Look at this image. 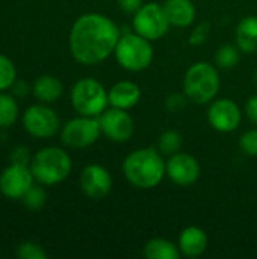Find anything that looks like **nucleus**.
I'll return each instance as SVG.
<instances>
[{
	"label": "nucleus",
	"mask_w": 257,
	"mask_h": 259,
	"mask_svg": "<svg viewBox=\"0 0 257 259\" xmlns=\"http://www.w3.org/2000/svg\"><path fill=\"white\" fill-rule=\"evenodd\" d=\"M142 255L147 259H179L182 256L179 246L165 238H151L144 244Z\"/></svg>",
	"instance_id": "aec40b11"
},
{
	"label": "nucleus",
	"mask_w": 257,
	"mask_h": 259,
	"mask_svg": "<svg viewBox=\"0 0 257 259\" xmlns=\"http://www.w3.org/2000/svg\"><path fill=\"white\" fill-rule=\"evenodd\" d=\"M29 167L36 182L45 187H52L64 182L70 176L73 162L64 149L44 147L32 156Z\"/></svg>",
	"instance_id": "20e7f679"
},
{
	"label": "nucleus",
	"mask_w": 257,
	"mask_h": 259,
	"mask_svg": "<svg viewBox=\"0 0 257 259\" xmlns=\"http://www.w3.org/2000/svg\"><path fill=\"white\" fill-rule=\"evenodd\" d=\"M101 134L98 117L79 115L62 126L61 141L70 149H85L92 146Z\"/></svg>",
	"instance_id": "6e6552de"
},
{
	"label": "nucleus",
	"mask_w": 257,
	"mask_h": 259,
	"mask_svg": "<svg viewBox=\"0 0 257 259\" xmlns=\"http://www.w3.org/2000/svg\"><path fill=\"white\" fill-rule=\"evenodd\" d=\"M114 56L121 68L132 73H139L151 65L155 50L151 41L141 36L139 33L121 32V36L114 50Z\"/></svg>",
	"instance_id": "39448f33"
},
{
	"label": "nucleus",
	"mask_w": 257,
	"mask_h": 259,
	"mask_svg": "<svg viewBox=\"0 0 257 259\" xmlns=\"http://www.w3.org/2000/svg\"><path fill=\"white\" fill-rule=\"evenodd\" d=\"M236 46L242 53L251 55L257 52V17L247 15L236 26Z\"/></svg>",
	"instance_id": "a211bd4d"
},
{
	"label": "nucleus",
	"mask_w": 257,
	"mask_h": 259,
	"mask_svg": "<svg viewBox=\"0 0 257 259\" xmlns=\"http://www.w3.org/2000/svg\"><path fill=\"white\" fill-rule=\"evenodd\" d=\"M18 118V103L5 91H0V127L12 126Z\"/></svg>",
	"instance_id": "4be33fe9"
},
{
	"label": "nucleus",
	"mask_w": 257,
	"mask_h": 259,
	"mask_svg": "<svg viewBox=\"0 0 257 259\" xmlns=\"http://www.w3.org/2000/svg\"><path fill=\"white\" fill-rule=\"evenodd\" d=\"M98 121L101 134L114 143H126L133 137L135 121L126 109L106 108L98 115Z\"/></svg>",
	"instance_id": "9d476101"
},
{
	"label": "nucleus",
	"mask_w": 257,
	"mask_h": 259,
	"mask_svg": "<svg viewBox=\"0 0 257 259\" xmlns=\"http://www.w3.org/2000/svg\"><path fill=\"white\" fill-rule=\"evenodd\" d=\"M23 203L27 209L30 211H38L41 209L44 205H45V200H47V194L45 191L41 188V187H30L27 190V193L23 196Z\"/></svg>",
	"instance_id": "393cba45"
},
{
	"label": "nucleus",
	"mask_w": 257,
	"mask_h": 259,
	"mask_svg": "<svg viewBox=\"0 0 257 259\" xmlns=\"http://www.w3.org/2000/svg\"><path fill=\"white\" fill-rule=\"evenodd\" d=\"M80 188L83 194L92 200H101L105 199L111 190H112V176L111 173L98 164H89L86 165L80 173Z\"/></svg>",
	"instance_id": "4468645a"
},
{
	"label": "nucleus",
	"mask_w": 257,
	"mask_h": 259,
	"mask_svg": "<svg viewBox=\"0 0 257 259\" xmlns=\"http://www.w3.org/2000/svg\"><path fill=\"white\" fill-rule=\"evenodd\" d=\"M120 36V27L109 17L86 12L71 26L68 36L71 56L82 65H97L114 53Z\"/></svg>",
	"instance_id": "f257e3e1"
},
{
	"label": "nucleus",
	"mask_w": 257,
	"mask_h": 259,
	"mask_svg": "<svg viewBox=\"0 0 257 259\" xmlns=\"http://www.w3.org/2000/svg\"><path fill=\"white\" fill-rule=\"evenodd\" d=\"M141 99V88L133 80H120L108 90V102L112 108L132 109Z\"/></svg>",
	"instance_id": "2eb2a0df"
},
{
	"label": "nucleus",
	"mask_w": 257,
	"mask_h": 259,
	"mask_svg": "<svg viewBox=\"0 0 257 259\" xmlns=\"http://www.w3.org/2000/svg\"><path fill=\"white\" fill-rule=\"evenodd\" d=\"M142 0H117L118 8L126 14H135L142 6Z\"/></svg>",
	"instance_id": "7c9ffc66"
},
{
	"label": "nucleus",
	"mask_w": 257,
	"mask_h": 259,
	"mask_svg": "<svg viewBox=\"0 0 257 259\" xmlns=\"http://www.w3.org/2000/svg\"><path fill=\"white\" fill-rule=\"evenodd\" d=\"M17 80V68L14 62L0 53V91H6Z\"/></svg>",
	"instance_id": "b1692460"
},
{
	"label": "nucleus",
	"mask_w": 257,
	"mask_h": 259,
	"mask_svg": "<svg viewBox=\"0 0 257 259\" xmlns=\"http://www.w3.org/2000/svg\"><path fill=\"white\" fill-rule=\"evenodd\" d=\"M241 49L233 44H224L215 52V65L223 70L235 68L241 61Z\"/></svg>",
	"instance_id": "412c9836"
},
{
	"label": "nucleus",
	"mask_w": 257,
	"mask_h": 259,
	"mask_svg": "<svg viewBox=\"0 0 257 259\" xmlns=\"http://www.w3.org/2000/svg\"><path fill=\"white\" fill-rule=\"evenodd\" d=\"M182 135L177 132V131H165L161 134L159 140H158V150L162 153V155H167V156H171L177 152H180L182 149Z\"/></svg>",
	"instance_id": "5701e85b"
},
{
	"label": "nucleus",
	"mask_w": 257,
	"mask_h": 259,
	"mask_svg": "<svg viewBox=\"0 0 257 259\" xmlns=\"http://www.w3.org/2000/svg\"><path fill=\"white\" fill-rule=\"evenodd\" d=\"M33 175L29 165L9 164L0 173V193L9 200H20L33 185Z\"/></svg>",
	"instance_id": "f8f14e48"
},
{
	"label": "nucleus",
	"mask_w": 257,
	"mask_h": 259,
	"mask_svg": "<svg viewBox=\"0 0 257 259\" xmlns=\"http://www.w3.org/2000/svg\"><path fill=\"white\" fill-rule=\"evenodd\" d=\"M221 87L218 67L206 61L192 64L183 77V93L186 99L197 105H208L217 99Z\"/></svg>",
	"instance_id": "7ed1b4c3"
},
{
	"label": "nucleus",
	"mask_w": 257,
	"mask_h": 259,
	"mask_svg": "<svg viewBox=\"0 0 257 259\" xmlns=\"http://www.w3.org/2000/svg\"><path fill=\"white\" fill-rule=\"evenodd\" d=\"M12 87H14V94L20 96V97H23L29 93V87L24 80H15Z\"/></svg>",
	"instance_id": "473e14b6"
},
{
	"label": "nucleus",
	"mask_w": 257,
	"mask_h": 259,
	"mask_svg": "<svg viewBox=\"0 0 257 259\" xmlns=\"http://www.w3.org/2000/svg\"><path fill=\"white\" fill-rule=\"evenodd\" d=\"M208 121L217 132L230 134L239 127L242 121V112L235 100L226 97L215 99L209 105Z\"/></svg>",
	"instance_id": "9b49d317"
},
{
	"label": "nucleus",
	"mask_w": 257,
	"mask_h": 259,
	"mask_svg": "<svg viewBox=\"0 0 257 259\" xmlns=\"http://www.w3.org/2000/svg\"><path fill=\"white\" fill-rule=\"evenodd\" d=\"M165 171L167 178L179 187H189L195 184L201 175L198 161L185 152H177L168 156L165 161Z\"/></svg>",
	"instance_id": "ddd939ff"
},
{
	"label": "nucleus",
	"mask_w": 257,
	"mask_h": 259,
	"mask_svg": "<svg viewBox=\"0 0 257 259\" xmlns=\"http://www.w3.org/2000/svg\"><path fill=\"white\" fill-rule=\"evenodd\" d=\"M17 258L20 259H45L47 258V253L44 252V249L32 241H26V243H21L18 247H17V252H15Z\"/></svg>",
	"instance_id": "a878e982"
},
{
	"label": "nucleus",
	"mask_w": 257,
	"mask_h": 259,
	"mask_svg": "<svg viewBox=\"0 0 257 259\" xmlns=\"http://www.w3.org/2000/svg\"><path fill=\"white\" fill-rule=\"evenodd\" d=\"M71 106L79 115L98 117L109 105L108 90L94 77L79 79L70 93Z\"/></svg>",
	"instance_id": "423d86ee"
},
{
	"label": "nucleus",
	"mask_w": 257,
	"mask_h": 259,
	"mask_svg": "<svg viewBox=\"0 0 257 259\" xmlns=\"http://www.w3.org/2000/svg\"><path fill=\"white\" fill-rule=\"evenodd\" d=\"M9 159L12 164H21V165H30V161H32V156H30V152L26 146H17L12 149L11 155H9Z\"/></svg>",
	"instance_id": "c85d7f7f"
},
{
	"label": "nucleus",
	"mask_w": 257,
	"mask_h": 259,
	"mask_svg": "<svg viewBox=\"0 0 257 259\" xmlns=\"http://www.w3.org/2000/svg\"><path fill=\"white\" fill-rule=\"evenodd\" d=\"M162 6L174 27H189L195 21L197 9L192 0H165Z\"/></svg>",
	"instance_id": "f3484780"
},
{
	"label": "nucleus",
	"mask_w": 257,
	"mask_h": 259,
	"mask_svg": "<svg viewBox=\"0 0 257 259\" xmlns=\"http://www.w3.org/2000/svg\"><path fill=\"white\" fill-rule=\"evenodd\" d=\"M23 126L29 135L38 140H47L56 135L61 121L58 114L47 103L32 105L23 114Z\"/></svg>",
	"instance_id": "1a4fd4ad"
},
{
	"label": "nucleus",
	"mask_w": 257,
	"mask_h": 259,
	"mask_svg": "<svg viewBox=\"0 0 257 259\" xmlns=\"http://www.w3.org/2000/svg\"><path fill=\"white\" fill-rule=\"evenodd\" d=\"M126 181L138 190L156 188L167 178L162 153L155 147H141L129 153L121 165Z\"/></svg>",
	"instance_id": "f03ea898"
},
{
	"label": "nucleus",
	"mask_w": 257,
	"mask_h": 259,
	"mask_svg": "<svg viewBox=\"0 0 257 259\" xmlns=\"http://www.w3.org/2000/svg\"><path fill=\"white\" fill-rule=\"evenodd\" d=\"M209 244L208 234L198 226H188L179 235V250L183 256L197 258L201 256Z\"/></svg>",
	"instance_id": "dca6fc26"
},
{
	"label": "nucleus",
	"mask_w": 257,
	"mask_h": 259,
	"mask_svg": "<svg viewBox=\"0 0 257 259\" xmlns=\"http://www.w3.org/2000/svg\"><path fill=\"white\" fill-rule=\"evenodd\" d=\"M245 115L248 117V120L257 124V94L256 96H251L247 103H245Z\"/></svg>",
	"instance_id": "2f4dec72"
},
{
	"label": "nucleus",
	"mask_w": 257,
	"mask_h": 259,
	"mask_svg": "<svg viewBox=\"0 0 257 259\" xmlns=\"http://www.w3.org/2000/svg\"><path fill=\"white\" fill-rule=\"evenodd\" d=\"M186 97V96H185ZM185 97L182 94H171L165 100V108L170 112H177L185 106Z\"/></svg>",
	"instance_id": "c756f323"
},
{
	"label": "nucleus",
	"mask_w": 257,
	"mask_h": 259,
	"mask_svg": "<svg viewBox=\"0 0 257 259\" xmlns=\"http://www.w3.org/2000/svg\"><path fill=\"white\" fill-rule=\"evenodd\" d=\"M253 80H254V82L257 83V68L254 70V74H253Z\"/></svg>",
	"instance_id": "72a5a7b5"
},
{
	"label": "nucleus",
	"mask_w": 257,
	"mask_h": 259,
	"mask_svg": "<svg viewBox=\"0 0 257 259\" xmlns=\"http://www.w3.org/2000/svg\"><path fill=\"white\" fill-rule=\"evenodd\" d=\"M32 91H33V96L39 102L55 103L56 100L61 99V96L64 93V85L58 77H55L52 74H42V76L36 77V80L33 82Z\"/></svg>",
	"instance_id": "6ab92c4d"
},
{
	"label": "nucleus",
	"mask_w": 257,
	"mask_h": 259,
	"mask_svg": "<svg viewBox=\"0 0 257 259\" xmlns=\"http://www.w3.org/2000/svg\"><path fill=\"white\" fill-rule=\"evenodd\" d=\"M211 33V24L209 23H200L197 24L189 35V44L191 46H201L206 42Z\"/></svg>",
	"instance_id": "cd10ccee"
},
{
	"label": "nucleus",
	"mask_w": 257,
	"mask_h": 259,
	"mask_svg": "<svg viewBox=\"0 0 257 259\" xmlns=\"http://www.w3.org/2000/svg\"><path fill=\"white\" fill-rule=\"evenodd\" d=\"M239 149L248 156H257V127L250 129L241 135Z\"/></svg>",
	"instance_id": "bb28decb"
},
{
	"label": "nucleus",
	"mask_w": 257,
	"mask_h": 259,
	"mask_svg": "<svg viewBox=\"0 0 257 259\" xmlns=\"http://www.w3.org/2000/svg\"><path fill=\"white\" fill-rule=\"evenodd\" d=\"M132 27L133 32L139 33L141 36L156 41L168 33L171 24L162 5L156 2H147L142 3V6L133 14Z\"/></svg>",
	"instance_id": "0eeeda50"
}]
</instances>
